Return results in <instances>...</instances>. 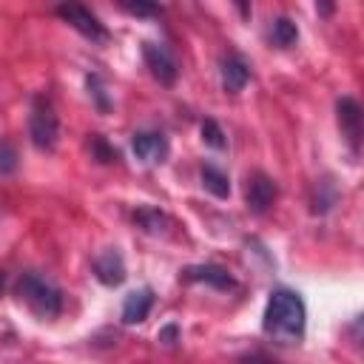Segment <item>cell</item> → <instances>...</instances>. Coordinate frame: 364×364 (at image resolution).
<instances>
[{
  "instance_id": "cell-20",
  "label": "cell",
  "mask_w": 364,
  "mask_h": 364,
  "mask_svg": "<svg viewBox=\"0 0 364 364\" xmlns=\"http://www.w3.org/2000/svg\"><path fill=\"white\" fill-rule=\"evenodd\" d=\"M128 14H139V17H145V14H159L162 9L159 6H151V3H125L122 6Z\"/></svg>"
},
{
  "instance_id": "cell-8",
  "label": "cell",
  "mask_w": 364,
  "mask_h": 364,
  "mask_svg": "<svg viewBox=\"0 0 364 364\" xmlns=\"http://www.w3.org/2000/svg\"><path fill=\"white\" fill-rule=\"evenodd\" d=\"M276 193H279V188H276V182H273L267 173H262V171H259V173L247 176L245 199H247V208H250L253 213H264V210L273 205Z\"/></svg>"
},
{
  "instance_id": "cell-17",
  "label": "cell",
  "mask_w": 364,
  "mask_h": 364,
  "mask_svg": "<svg viewBox=\"0 0 364 364\" xmlns=\"http://www.w3.org/2000/svg\"><path fill=\"white\" fill-rule=\"evenodd\" d=\"M88 148H91V154L100 159V162H117L119 159V154H117V148H111L100 134H94L91 139H88Z\"/></svg>"
},
{
  "instance_id": "cell-14",
  "label": "cell",
  "mask_w": 364,
  "mask_h": 364,
  "mask_svg": "<svg viewBox=\"0 0 364 364\" xmlns=\"http://www.w3.org/2000/svg\"><path fill=\"white\" fill-rule=\"evenodd\" d=\"M199 176H202V185H205V191H210L213 196L225 199V196L230 193V182H228V173H225V171H219L216 165H202Z\"/></svg>"
},
{
  "instance_id": "cell-13",
  "label": "cell",
  "mask_w": 364,
  "mask_h": 364,
  "mask_svg": "<svg viewBox=\"0 0 364 364\" xmlns=\"http://www.w3.org/2000/svg\"><path fill=\"white\" fill-rule=\"evenodd\" d=\"M134 222H136V228H142V230L151 233V236H159V233H165V230L171 228L168 213H162L159 208H151V205L136 208V210H134Z\"/></svg>"
},
{
  "instance_id": "cell-23",
  "label": "cell",
  "mask_w": 364,
  "mask_h": 364,
  "mask_svg": "<svg viewBox=\"0 0 364 364\" xmlns=\"http://www.w3.org/2000/svg\"><path fill=\"white\" fill-rule=\"evenodd\" d=\"M3 284H6V276H3V270H0V293H3Z\"/></svg>"
},
{
  "instance_id": "cell-12",
  "label": "cell",
  "mask_w": 364,
  "mask_h": 364,
  "mask_svg": "<svg viewBox=\"0 0 364 364\" xmlns=\"http://www.w3.org/2000/svg\"><path fill=\"white\" fill-rule=\"evenodd\" d=\"M250 80V68L239 54H228L222 60V88L228 94H239Z\"/></svg>"
},
{
  "instance_id": "cell-9",
  "label": "cell",
  "mask_w": 364,
  "mask_h": 364,
  "mask_svg": "<svg viewBox=\"0 0 364 364\" xmlns=\"http://www.w3.org/2000/svg\"><path fill=\"white\" fill-rule=\"evenodd\" d=\"M94 276L105 284V287H117L125 282V262L122 253L117 247H105L94 256Z\"/></svg>"
},
{
  "instance_id": "cell-1",
  "label": "cell",
  "mask_w": 364,
  "mask_h": 364,
  "mask_svg": "<svg viewBox=\"0 0 364 364\" xmlns=\"http://www.w3.org/2000/svg\"><path fill=\"white\" fill-rule=\"evenodd\" d=\"M304 324H307V310L301 296L287 287L273 290L264 307V321H262L264 333L279 344H296L304 336Z\"/></svg>"
},
{
  "instance_id": "cell-21",
  "label": "cell",
  "mask_w": 364,
  "mask_h": 364,
  "mask_svg": "<svg viewBox=\"0 0 364 364\" xmlns=\"http://www.w3.org/2000/svg\"><path fill=\"white\" fill-rule=\"evenodd\" d=\"M159 341H165V344H176V341H179V327H176V324L162 327V330H159Z\"/></svg>"
},
{
  "instance_id": "cell-16",
  "label": "cell",
  "mask_w": 364,
  "mask_h": 364,
  "mask_svg": "<svg viewBox=\"0 0 364 364\" xmlns=\"http://www.w3.org/2000/svg\"><path fill=\"white\" fill-rule=\"evenodd\" d=\"M202 139H205L210 148H216V151H222V148L228 145L225 131L219 128V122H216V119H205V122H202Z\"/></svg>"
},
{
  "instance_id": "cell-18",
  "label": "cell",
  "mask_w": 364,
  "mask_h": 364,
  "mask_svg": "<svg viewBox=\"0 0 364 364\" xmlns=\"http://www.w3.org/2000/svg\"><path fill=\"white\" fill-rule=\"evenodd\" d=\"M88 91H91V97L97 100V108H100V111H108V97H105V85H102V80H100L97 74H88Z\"/></svg>"
},
{
  "instance_id": "cell-5",
  "label": "cell",
  "mask_w": 364,
  "mask_h": 364,
  "mask_svg": "<svg viewBox=\"0 0 364 364\" xmlns=\"http://www.w3.org/2000/svg\"><path fill=\"white\" fill-rule=\"evenodd\" d=\"M142 57L145 65L151 68V74L162 82V85H173L179 77V65L171 54V48L165 43H142Z\"/></svg>"
},
{
  "instance_id": "cell-19",
  "label": "cell",
  "mask_w": 364,
  "mask_h": 364,
  "mask_svg": "<svg viewBox=\"0 0 364 364\" xmlns=\"http://www.w3.org/2000/svg\"><path fill=\"white\" fill-rule=\"evenodd\" d=\"M17 168V154L9 142H0V173H11Z\"/></svg>"
},
{
  "instance_id": "cell-2",
  "label": "cell",
  "mask_w": 364,
  "mask_h": 364,
  "mask_svg": "<svg viewBox=\"0 0 364 364\" xmlns=\"http://www.w3.org/2000/svg\"><path fill=\"white\" fill-rule=\"evenodd\" d=\"M17 296L20 301L37 316V318H57L63 310V293L57 284H51L40 273H23L17 279Z\"/></svg>"
},
{
  "instance_id": "cell-7",
  "label": "cell",
  "mask_w": 364,
  "mask_h": 364,
  "mask_svg": "<svg viewBox=\"0 0 364 364\" xmlns=\"http://www.w3.org/2000/svg\"><path fill=\"white\" fill-rule=\"evenodd\" d=\"M131 148L136 159H142L145 165H159L168 159V139L159 131H136L131 139Z\"/></svg>"
},
{
  "instance_id": "cell-6",
  "label": "cell",
  "mask_w": 364,
  "mask_h": 364,
  "mask_svg": "<svg viewBox=\"0 0 364 364\" xmlns=\"http://www.w3.org/2000/svg\"><path fill=\"white\" fill-rule=\"evenodd\" d=\"M336 114H338L341 136L347 139L350 151L358 154V148H361V105L353 97H341L336 102Z\"/></svg>"
},
{
  "instance_id": "cell-22",
  "label": "cell",
  "mask_w": 364,
  "mask_h": 364,
  "mask_svg": "<svg viewBox=\"0 0 364 364\" xmlns=\"http://www.w3.org/2000/svg\"><path fill=\"white\" fill-rule=\"evenodd\" d=\"M242 364H276V361H270V358L262 355V353H250V355L242 358Z\"/></svg>"
},
{
  "instance_id": "cell-10",
  "label": "cell",
  "mask_w": 364,
  "mask_h": 364,
  "mask_svg": "<svg viewBox=\"0 0 364 364\" xmlns=\"http://www.w3.org/2000/svg\"><path fill=\"white\" fill-rule=\"evenodd\" d=\"M182 279L185 282H202V284H210L216 290H230L236 284L233 276L219 264H191L182 270Z\"/></svg>"
},
{
  "instance_id": "cell-4",
  "label": "cell",
  "mask_w": 364,
  "mask_h": 364,
  "mask_svg": "<svg viewBox=\"0 0 364 364\" xmlns=\"http://www.w3.org/2000/svg\"><path fill=\"white\" fill-rule=\"evenodd\" d=\"M57 14H60L68 26H74L82 37H88V40H94V43H105V40H108L105 26H102V23L97 20V14H91L85 6L63 3V6H57Z\"/></svg>"
},
{
  "instance_id": "cell-11",
  "label": "cell",
  "mask_w": 364,
  "mask_h": 364,
  "mask_svg": "<svg viewBox=\"0 0 364 364\" xmlns=\"http://www.w3.org/2000/svg\"><path fill=\"white\" fill-rule=\"evenodd\" d=\"M151 307H154V290L151 287H139V290L125 296V301H122V321L125 324H139V321L148 318Z\"/></svg>"
},
{
  "instance_id": "cell-15",
  "label": "cell",
  "mask_w": 364,
  "mask_h": 364,
  "mask_svg": "<svg viewBox=\"0 0 364 364\" xmlns=\"http://www.w3.org/2000/svg\"><path fill=\"white\" fill-rule=\"evenodd\" d=\"M270 40H273L279 48H290V46H296V40H299V26H296L290 17H276L273 26H270Z\"/></svg>"
},
{
  "instance_id": "cell-3",
  "label": "cell",
  "mask_w": 364,
  "mask_h": 364,
  "mask_svg": "<svg viewBox=\"0 0 364 364\" xmlns=\"http://www.w3.org/2000/svg\"><path fill=\"white\" fill-rule=\"evenodd\" d=\"M28 136H31L34 148L54 151V145L60 139V119H57V111H54L48 97L34 100L31 114H28Z\"/></svg>"
}]
</instances>
